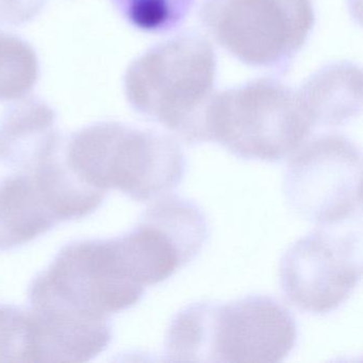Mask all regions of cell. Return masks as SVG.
Returning a JSON list of instances; mask_svg holds the SVG:
<instances>
[{
	"label": "cell",
	"instance_id": "1",
	"mask_svg": "<svg viewBox=\"0 0 363 363\" xmlns=\"http://www.w3.org/2000/svg\"><path fill=\"white\" fill-rule=\"evenodd\" d=\"M216 52L196 33L150 48L125 75V93L140 113L188 144L209 142L208 110L216 95Z\"/></svg>",
	"mask_w": 363,
	"mask_h": 363
},
{
	"label": "cell",
	"instance_id": "2",
	"mask_svg": "<svg viewBox=\"0 0 363 363\" xmlns=\"http://www.w3.org/2000/svg\"><path fill=\"white\" fill-rule=\"evenodd\" d=\"M65 156L90 188L114 189L143 203L179 186L186 169L184 152L173 138L118 122L97 123L78 131Z\"/></svg>",
	"mask_w": 363,
	"mask_h": 363
},
{
	"label": "cell",
	"instance_id": "3",
	"mask_svg": "<svg viewBox=\"0 0 363 363\" xmlns=\"http://www.w3.org/2000/svg\"><path fill=\"white\" fill-rule=\"evenodd\" d=\"M314 127L298 90L273 79L216 92L208 110L209 142L244 159L282 160L309 139Z\"/></svg>",
	"mask_w": 363,
	"mask_h": 363
},
{
	"label": "cell",
	"instance_id": "4",
	"mask_svg": "<svg viewBox=\"0 0 363 363\" xmlns=\"http://www.w3.org/2000/svg\"><path fill=\"white\" fill-rule=\"evenodd\" d=\"M145 288L127 271L116 240H84L65 246L29 288L31 307L62 309L106 320L139 303Z\"/></svg>",
	"mask_w": 363,
	"mask_h": 363
},
{
	"label": "cell",
	"instance_id": "5",
	"mask_svg": "<svg viewBox=\"0 0 363 363\" xmlns=\"http://www.w3.org/2000/svg\"><path fill=\"white\" fill-rule=\"evenodd\" d=\"M203 26L229 54L252 67L282 69L314 24L310 0H205Z\"/></svg>",
	"mask_w": 363,
	"mask_h": 363
},
{
	"label": "cell",
	"instance_id": "6",
	"mask_svg": "<svg viewBox=\"0 0 363 363\" xmlns=\"http://www.w3.org/2000/svg\"><path fill=\"white\" fill-rule=\"evenodd\" d=\"M362 156L343 135L307 140L291 155L284 192L291 209L318 225L352 218L362 201Z\"/></svg>",
	"mask_w": 363,
	"mask_h": 363
},
{
	"label": "cell",
	"instance_id": "7",
	"mask_svg": "<svg viewBox=\"0 0 363 363\" xmlns=\"http://www.w3.org/2000/svg\"><path fill=\"white\" fill-rule=\"evenodd\" d=\"M208 235L201 208L167 193L150 201L130 233L114 239L131 277L146 288L169 279L194 260Z\"/></svg>",
	"mask_w": 363,
	"mask_h": 363
},
{
	"label": "cell",
	"instance_id": "8",
	"mask_svg": "<svg viewBox=\"0 0 363 363\" xmlns=\"http://www.w3.org/2000/svg\"><path fill=\"white\" fill-rule=\"evenodd\" d=\"M296 340V320L273 297L206 303L203 362H281Z\"/></svg>",
	"mask_w": 363,
	"mask_h": 363
},
{
	"label": "cell",
	"instance_id": "9",
	"mask_svg": "<svg viewBox=\"0 0 363 363\" xmlns=\"http://www.w3.org/2000/svg\"><path fill=\"white\" fill-rule=\"evenodd\" d=\"M362 275L360 241L354 235L316 230L289 248L280 263L286 298L303 311L324 314L337 309Z\"/></svg>",
	"mask_w": 363,
	"mask_h": 363
},
{
	"label": "cell",
	"instance_id": "10",
	"mask_svg": "<svg viewBox=\"0 0 363 363\" xmlns=\"http://www.w3.org/2000/svg\"><path fill=\"white\" fill-rule=\"evenodd\" d=\"M33 362H86L112 339L109 320L52 308H33Z\"/></svg>",
	"mask_w": 363,
	"mask_h": 363
},
{
	"label": "cell",
	"instance_id": "11",
	"mask_svg": "<svg viewBox=\"0 0 363 363\" xmlns=\"http://www.w3.org/2000/svg\"><path fill=\"white\" fill-rule=\"evenodd\" d=\"M62 150L56 114L43 101H24L0 124V160L23 169Z\"/></svg>",
	"mask_w": 363,
	"mask_h": 363
},
{
	"label": "cell",
	"instance_id": "12",
	"mask_svg": "<svg viewBox=\"0 0 363 363\" xmlns=\"http://www.w3.org/2000/svg\"><path fill=\"white\" fill-rule=\"evenodd\" d=\"M58 224L30 174L0 177V250L25 245Z\"/></svg>",
	"mask_w": 363,
	"mask_h": 363
},
{
	"label": "cell",
	"instance_id": "13",
	"mask_svg": "<svg viewBox=\"0 0 363 363\" xmlns=\"http://www.w3.org/2000/svg\"><path fill=\"white\" fill-rule=\"evenodd\" d=\"M314 125L339 126L361 110V73L337 65L312 76L298 90Z\"/></svg>",
	"mask_w": 363,
	"mask_h": 363
},
{
	"label": "cell",
	"instance_id": "14",
	"mask_svg": "<svg viewBox=\"0 0 363 363\" xmlns=\"http://www.w3.org/2000/svg\"><path fill=\"white\" fill-rule=\"evenodd\" d=\"M39 75V60L33 48L0 28V101L24 99Z\"/></svg>",
	"mask_w": 363,
	"mask_h": 363
},
{
	"label": "cell",
	"instance_id": "15",
	"mask_svg": "<svg viewBox=\"0 0 363 363\" xmlns=\"http://www.w3.org/2000/svg\"><path fill=\"white\" fill-rule=\"evenodd\" d=\"M123 16L140 30L165 33L188 18L195 0H113Z\"/></svg>",
	"mask_w": 363,
	"mask_h": 363
},
{
	"label": "cell",
	"instance_id": "16",
	"mask_svg": "<svg viewBox=\"0 0 363 363\" xmlns=\"http://www.w3.org/2000/svg\"><path fill=\"white\" fill-rule=\"evenodd\" d=\"M0 362H33L30 310L0 306Z\"/></svg>",
	"mask_w": 363,
	"mask_h": 363
}]
</instances>
